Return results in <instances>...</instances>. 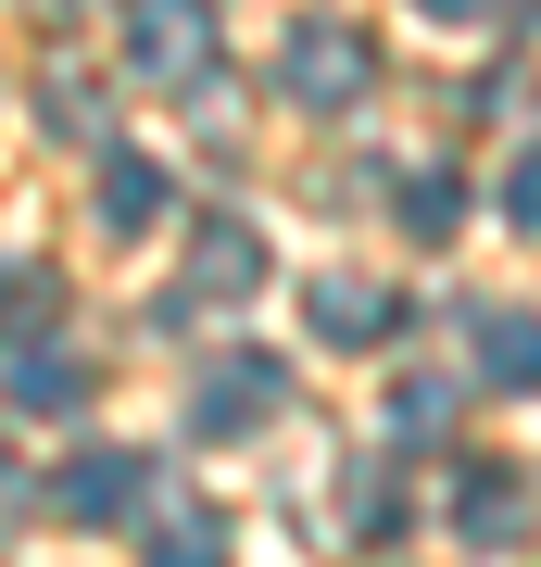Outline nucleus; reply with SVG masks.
I'll return each instance as SVG.
<instances>
[{"label":"nucleus","instance_id":"nucleus-1","mask_svg":"<svg viewBox=\"0 0 541 567\" xmlns=\"http://www.w3.org/2000/svg\"><path fill=\"white\" fill-rule=\"evenodd\" d=\"M126 76L139 89H201L215 76V0H126Z\"/></svg>","mask_w":541,"mask_h":567},{"label":"nucleus","instance_id":"nucleus-2","mask_svg":"<svg viewBox=\"0 0 541 567\" xmlns=\"http://www.w3.org/2000/svg\"><path fill=\"white\" fill-rule=\"evenodd\" d=\"M365 76H378V51H365V25H341V13L290 25V51H278V89H290L302 114H353Z\"/></svg>","mask_w":541,"mask_h":567},{"label":"nucleus","instance_id":"nucleus-3","mask_svg":"<svg viewBox=\"0 0 541 567\" xmlns=\"http://www.w3.org/2000/svg\"><path fill=\"white\" fill-rule=\"evenodd\" d=\"M139 492H152V454L101 442V454H76V466L51 480V505L76 517V529H114V517H139Z\"/></svg>","mask_w":541,"mask_h":567},{"label":"nucleus","instance_id":"nucleus-4","mask_svg":"<svg viewBox=\"0 0 541 567\" xmlns=\"http://www.w3.org/2000/svg\"><path fill=\"white\" fill-rule=\"evenodd\" d=\"M240 290H264V240H252V227H201V240H189V278L164 290V316H201V303H240Z\"/></svg>","mask_w":541,"mask_h":567},{"label":"nucleus","instance_id":"nucleus-5","mask_svg":"<svg viewBox=\"0 0 541 567\" xmlns=\"http://www.w3.org/2000/svg\"><path fill=\"white\" fill-rule=\"evenodd\" d=\"M278 404H290L278 365H264V353H227L215 379H201V416H189V429H201V442H227V429H264Z\"/></svg>","mask_w":541,"mask_h":567},{"label":"nucleus","instance_id":"nucleus-6","mask_svg":"<svg viewBox=\"0 0 541 567\" xmlns=\"http://www.w3.org/2000/svg\"><path fill=\"white\" fill-rule=\"evenodd\" d=\"M454 529H466V543H517V529H529V480H517V466H466V480H454Z\"/></svg>","mask_w":541,"mask_h":567},{"label":"nucleus","instance_id":"nucleus-7","mask_svg":"<svg viewBox=\"0 0 541 567\" xmlns=\"http://www.w3.org/2000/svg\"><path fill=\"white\" fill-rule=\"evenodd\" d=\"M302 316H315L327 341H353V353L378 341V328H403V303H391L378 278H315V290H302Z\"/></svg>","mask_w":541,"mask_h":567},{"label":"nucleus","instance_id":"nucleus-8","mask_svg":"<svg viewBox=\"0 0 541 567\" xmlns=\"http://www.w3.org/2000/svg\"><path fill=\"white\" fill-rule=\"evenodd\" d=\"M0 379H13V404H25V416H76V404H89V365H76V353H51V341H13V365H0Z\"/></svg>","mask_w":541,"mask_h":567},{"label":"nucleus","instance_id":"nucleus-9","mask_svg":"<svg viewBox=\"0 0 541 567\" xmlns=\"http://www.w3.org/2000/svg\"><path fill=\"white\" fill-rule=\"evenodd\" d=\"M479 379L491 391H541V316H517V303L479 316Z\"/></svg>","mask_w":541,"mask_h":567},{"label":"nucleus","instance_id":"nucleus-10","mask_svg":"<svg viewBox=\"0 0 541 567\" xmlns=\"http://www.w3.org/2000/svg\"><path fill=\"white\" fill-rule=\"evenodd\" d=\"M51 316H63L51 265H0V341H51Z\"/></svg>","mask_w":541,"mask_h":567},{"label":"nucleus","instance_id":"nucleus-11","mask_svg":"<svg viewBox=\"0 0 541 567\" xmlns=\"http://www.w3.org/2000/svg\"><path fill=\"white\" fill-rule=\"evenodd\" d=\"M152 215H164V164L114 152V164H101V227H152Z\"/></svg>","mask_w":541,"mask_h":567},{"label":"nucleus","instance_id":"nucleus-12","mask_svg":"<svg viewBox=\"0 0 541 567\" xmlns=\"http://www.w3.org/2000/svg\"><path fill=\"white\" fill-rule=\"evenodd\" d=\"M152 567H227V529L201 517V505H177V517H152Z\"/></svg>","mask_w":541,"mask_h":567},{"label":"nucleus","instance_id":"nucleus-13","mask_svg":"<svg viewBox=\"0 0 541 567\" xmlns=\"http://www.w3.org/2000/svg\"><path fill=\"white\" fill-rule=\"evenodd\" d=\"M454 416H466L454 379H403V391H391V442H428V429H454Z\"/></svg>","mask_w":541,"mask_h":567},{"label":"nucleus","instance_id":"nucleus-14","mask_svg":"<svg viewBox=\"0 0 541 567\" xmlns=\"http://www.w3.org/2000/svg\"><path fill=\"white\" fill-rule=\"evenodd\" d=\"M403 529V480L391 466H353V543H391Z\"/></svg>","mask_w":541,"mask_h":567},{"label":"nucleus","instance_id":"nucleus-15","mask_svg":"<svg viewBox=\"0 0 541 567\" xmlns=\"http://www.w3.org/2000/svg\"><path fill=\"white\" fill-rule=\"evenodd\" d=\"M39 114H51V126H76V140H101V89H89V76H63V63H51Z\"/></svg>","mask_w":541,"mask_h":567},{"label":"nucleus","instance_id":"nucleus-16","mask_svg":"<svg viewBox=\"0 0 541 567\" xmlns=\"http://www.w3.org/2000/svg\"><path fill=\"white\" fill-rule=\"evenodd\" d=\"M403 215H416V227H428V240H441V227L466 215V189H454V177H416V189H403Z\"/></svg>","mask_w":541,"mask_h":567},{"label":"nucleus","instance_id":"nucleus-17","mask_svg":"<svg viewBox=\"0 0 541 567\" xmlns=\"http://www.w3.org/2000/svg\"><path fill=\"white\" fill-rule=\"evenodd\" d=\"M503 215H517V227H529V240H541V140L517 152V177H503Z\"/></svg>","mask_w":541,"mask_h":567},{"label":"nucleus","instance_id":"nucleus-18","mask_svg":"<svg viewBox=\"0 0 541 567\" xmlns=\"http://www.w3.org/2000/svg\"><path fill=\"white\" fill-rule=\"evenodd\" d=\"M13 505H25V480H13V454H0V529H13Z\"/></svg>","mask_w":541,"mask_h":567},{"label":"nucleus","instance_id":"nucleus-19","mask_svg":"<svg viewBox=\"0 0 541 567\" xmlns=\"http://www.w3.org/2000/svg\"><path fill=\"white\" fill-rule=\"evenodd\" d=\"M416 13H479V0H416Z\"/></svg>","mask_w":541,"mask_h":567},{"label":"nucleus","instance_id":"nucleus-20","mask_svg":"<svg viewBox=\"0 0 541 567\" xmlns=\"http://www.w3.org/2000/svg\"><path fill=\"white\" fill-rule=\"evenodd\" d=\"M51 13H89V0H51Z\"/></svg>","mask_w":541,"mask_h":567}]
</instances>
